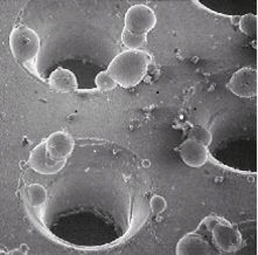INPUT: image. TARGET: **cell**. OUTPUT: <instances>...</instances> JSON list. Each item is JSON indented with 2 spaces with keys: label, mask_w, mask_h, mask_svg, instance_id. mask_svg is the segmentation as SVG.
Masks as SVG:
<instances>
[{
  "label": "cell",
  "mask_w": 258,
  "mask_h": 255,
  "mask_svg": "<svg viewBox=\"0 0 258 255\" xmlns=\"http://www.w3.org/2000/svg\"><path fill=\"white\" fill-rule=\"evenodd\" d=\"M150 66V57L146 52L125 50L110 62L108 73L118 86L132 88L138 86L146 76Z\"/></svg>",
  "instance_id": "cell-1"
},
{
  "label": "cell",
  "mask_w": 258,
  "mask_h": 255,
  "mask_svg": "<svg viewBox=\"0 0 258 255\" xmlns=\"http://www.w3.org/2000/svg\"><path fill=\"white\" fill-rule=\"evenodd\" d=\"M10 47L13 57L23 64H33L40 53V38L34 29L21 25L10 34Z\"/></svg>",
  "instance_id": "cell-2"
},
{
  "label": "cell",
  "mask_w": 258,
  "mask_h": 255,
  "mask_svg": "<svg viewBox=\"0 0 258 255\" xmlns=\"http://www.w3.org/2000/svg\"><path fill=\"white\" fill-rule=\"evenodd\" d=\"M124 29L137 35L146 36L157 24V16L151 7L146 5L131 6L125 13Z\"/></svg>",
  "instance_id": "cell-3"
},
{
  "label": "cell",
  "mask_w": 258,
  "mask_h": 255,
  "mask_svg": "<svg viewBox=\"0 0 258 255\" xmlns=\"http://www.w3.org/2000/svg\"><path fill=\"white\" fill-rule=\"evenodd\" d=\"M205 225L212 232L214 242L220 249H223L224 252H230L237 247L239 236L226 221H220L217 218L211 217L205 220Z\"/></svg>",
  "instance_id": "cell-4"
},
{
  "label": "cell",
  "mask_w": 258,
  "mask_h": 255,
  "mask_svg": "<svg viewBox=\"0 0 258 255\" xmlns=\"http://www.w3.org/2000/svg\"><path fill=\"white\" fill-rule=\"evenodd\" d=\"M227 88L238 97L250 98L257 94V73L252 68H242L234 73Z\"/></svg>",
  "instance_id": "cell-5"
},
{
  "label": "cell",
  "mask_w": 258,
  "mask_h": 255,
  "mask_svg": "<svg viewBox=\"0 0 258 255\" xmlns=\"http://www.w3.org/2000/svg\"><path fill=\"white\" fill-rule=\"evenodd\" d=\"M66 162H56L53 158H50L49 155L47 152L46 142L43 140L40 144H38L34 149L32 150L31 155H29L28 165L32 170L35 172L40 173V175H56L63 169Z\"/></svg>",
  "instance_id": "cell-6"
},
{
  "label": "cell",
  "mask_w": 258,
  "mask_h": 255,
  "mask_svg": "<svg viewBox=\"0 0 258 255\" xmlns=\"http://www.w3.org/2000/svg\"><path fill=\"white\" fill-rule=\"evenodd\" d=\"M47 152L56 162H66L75 149V140L64 131L53 132L46 140Z\"/></svg>",
  "instance_id": "cell-7"
},
{
  "label": "cell",
  "mask_w": 258,
  "mask_h": 255,
  "mask_svg": "<svg viewBox=\"0 0 258 255\" xmlns=\"http://www.w3.org/2000/svg\"><path fill=\"white\" fill-rule=\"evenodd\" d=\"M180 157L189 168H201L208 161L207 146L188 138L179 147Z\"/></svg>",
  "instance_id": "cell-8"
},
{
  "label": "cell",
  "mask_w": 258,
  "mask_h": 255,
  "mask_svg": "<svg viewBox=\"0 0 258 255\" xmlns=\"http://www.w3.org/2000/svg\"><path fill=\"white\" fill-rule=\"evenodd\" d=\"M176 254H217V252L201 235L190 233L180 240L176 246Z\"/></svg>",
  "instance_id": "cell-9"
},
{
  "label": "cell",
  "mask_w": 258,
  "mask_h": 255,
  "mask_svg": "<svg viewBox=\"0 0 258 255\" xmlns=\"http://www.w3.org/2000/svg\"><path fill=\"white\" fill-rule=\"evenodd\" d=\"M48 82L54 90L58 93H73L77 90L79 83L77 79L72 70L58 67L50 74L48 77Z\"/></svg>",
  "instance_id": "cell-10"
},
{
  "label": "cell",
  "mask_w": 258,
  "mask_h": 255,
  "mask_svg": "<svg viewBox=\"0 0 258 255\" xmlns=\"http://www.w3.org/2000/svg\"><path fill=\"white\" fill-rule=\"evenodd\" d=\"M26 199L33 209L40 210L47 201V190L40 184H31L26 187Z\"/></svg>",
  "instance_id": "cell-11"
},
{
  "label": "cell",
  "mask_w": 258,
  "mask_h": 255,
  "mask_svg": "<svg viewBox=\"0 0 258 255\" xmlns=\"http://www.w3.org/2000/svg\"><path fill=\"white\" fill-rule=\"evenodd\" d=\"M121 41H123V45L126 47L127 49L136 50L145 45L146 36L134 34V33L128 32L126 29H123V33H121Z\"/></svg>",
  "instance_id": "cell-12"
},
{
  "label": "cell",
  "mask_w": 258,
  "mask_h": 255,
  "mask_svg": "<svg viewBox=\"0 0 258 255\" xmlns=\"http://www.w3.org/2000/svg\"><path fill=\"white\" fill-rule=\"evenodd\" d=\"M95 83L97 89L101 91H110L113 90L118 86L117 82L112 79L111 75L108 73V70H104V72H99L95 79Z\"/></svg>",
  "instance_id": "cell-13"
},
{
  "label": "cell",
  "mask_w": 258,
  "mask_h": 255,
  "mask_svg": "<svg viewBox=\"0 0 258 255\" xmlns=\"http://www.w3.org/2000/svg\"><path fill=\"white\" fill-rule=\"evenodd\" d=\"M188 137H189L190 139L197 140V142L201 143L202 145H205V146L211 145L212 139H213L211 131L204 127H194L189 131V134H188Z\"/></svg>",
  "instance_id": "cell-14"
},
{
  "label": "cell",
  "mask_w": 258,
  "mask_h": 255,
  "mask_svg": "<svg viewBox=\"0 0 258 255\" xmlns=\"http://www.w3.org/2000/svg\"><path fill=\"white\" fill-rule=\"evenodd\" d=\"M239 28L246 35H255L256 33V17L253 14H244L239 19Z\"/></svg>",
  "instance_id": "cell-15"
},
{
  "label": "cell",
  "mask_w": 258,
  "mask_h": 255,
  "mask_svg": "<svg viewBox=\"0 0 258 255\" xmlns=\"http://www.w3.org/2000/svg\"><path fill=\"white\" fill-rule=\"evenodd\" d=\"M150 204L154 214H161L166 209V200L161 195H153Z\"/></svg>",
  "instance_id": "cell-16"
},
{
  "label": "cell",
  "mask_w": 258,
  "mask_h": 255,
  "mask_svg": "<svg viewBox=\"0 0 258 255\" xmlns=\"http://www.w3.org/2000/svg\"><path fill=\"white\" fill-rule=\"evenodd\" d=\"M10 254H24V252H21V250H12V252H10Z\"/></svg>",
  "instance_id": "cell-17"
}]
</instances>
